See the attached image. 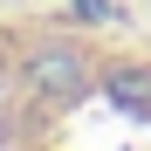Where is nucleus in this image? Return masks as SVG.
Masks as SVG:
<instances>
[{
	"label": "nucleus",
	"instance_id": "nucleus-1",
	"mask_svg": "<svg viewBox=\"0 0 151 151\" xmlns=\"http://www.w3.org/2000/svg\"><path fill=\"white\" fill-rule=\"evenodd\" d=\"M35 89H48V103L83 96V89H89V62H83V48H48V55H35Z\"/></svg>",
	"mask_w": 151,
	"mask_h": 151
},
{
	"label": "nucleus",
	"instance_id": "nucleus-2",
	"mask_svg": "<svg viewBox=\"0 0 151 151\" xmlns=\"http://www.w3.org/2000/svg\"><path fill=\"white\" fill-rule=\"evenodd\" d=\"M103 96L110 103H131V110H151V69H110Z\"/></svg>",
	"mask_w": 151,
	"mask_h": 151
}]
</instances>
